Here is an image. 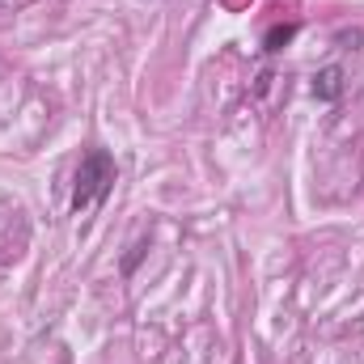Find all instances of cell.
Here are the masks:
<instances>
[{
  "label": "cell",
  "instance_id": "cell-1",
  "mask_svg": "<svg viewBox=\"0 0 364 364\" xmlns=\"http://www.w3.org/2000/svg\"><path fill=\"white\" fill-rule=\"evenodd\" d=\"M114 186V157L106 149H90L81 157V170H77V186H73V212L85 216L93 212Z\"/></svg>",
  "mask_w": 364,
  "mask_h": 364
},
{
  "label": "cell",
  "instance_id": "cell-2",
  "mask_svg": "<svg viewBox=\"0 0 364 364\" xmlns=\"http://www.w3.org/2000/svg\"><path fill=\"white\" fill-rule=\"evenodd\" d=\"M339 93H343V68H339V64L314 73V97H318V102H335Z\"/></svg>",
  "mask_w": 364,
  "mask_h": 364
},
{
  "label": "cell",
  "instance_id": "cell-3",
  "mask_svg": "<svg viewBox=\"0 0 364 364\" xmlns=\"http://www.w3.org/2000/svg\"><path fill=\"white\" fill-rule=\"evenodd\" d=\"M292 38H296V21H288V26H272L267 38H263V47H267V51H284Z\"/></svg>",
  "mask_w": 364,
  "mask_h": 364
}]
</instances>
